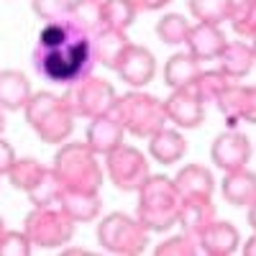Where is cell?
I'll return each instance as SVG.
<instances>
[{
  "instance_id": "obj_32",
  "label": "cell",
  "mask_w": 256,
  "mask_h": 256,
  "mask_svg": "<svg viewBox=\"0 0 256 256\" xmlns=\"http://www.w3.org/2000/svg\"><path fill=\"white\" fill-rule=\"evenodd\" d=\"M230 26L236 31V36H241L244 41L254 38L256 36V6L254 0H236L230 8Z\"/></svg>"
},
{
  "instance_id": "obj_22",
  "label": "cell",
  "mask_w": 256,
  "mask_h": 256,
  "mask_svg": "<svg viewBox=\"0 0 256 256\" xmlns=\"http://www.w3.org/2000/svg\"><path fill=\"white\" fill-rule=\"evenodd\" d=\"M31 82L24 72L3 70L0 72V108L3 110H24L31 98Z\"/></svg>"
},
{
  "instance_id": "obj_28",
  "label": "cell",
  "mask_w": 256,
  "mask_h": 256,
  "mask_svg": "<svg viewBox=\"0 0 256 256\" xmlns=\"http://www.w3.org/2000/svg\"><path fill=\"white\" fill-rule=\"evenodd\" d=\"M62 192H64V184L54 174V169L46 166V172L38 177V182L26 192V195H28V200H31L34 208H46V205H56L59 202Z\"/></svg>"
},
{
  "instance_id": "obj_34",
  "label": "cell",
  "mask_w": 256,
  "mask_h": 256,
  "mask_svg": "<svg viewBox=\"0 0 256 256\" xmlns=\"http://www.w3.org/2000/svg\"><path fill=\"white\" fill-rule=\"evenodd\" d=\"M200 251L198 241L187 236V233H180V236H169L166 241H162L156 246V256H195Z\"/></svg>"
},
{
  "instance_id": "obj_35",
  "label": "cell",
  "mask_w": 256,
  "mask_h": 256,
  "mask_svg": "<svg viewBox=\"0 0 256 256\" xmlns=\"http://www.w3.org/2000/svg\"><path fill=\"white\" fill-rule=\"evenodd\" d=\"M34 251L24 230H6L0 236V256H28Z\"/></svg>"
},
{
  "instance_id": "obj_39",
  "label": "cell",
  "mask_w": 256,
  "mask_h": 256,
  "mask_svg": "<svg viewBox=\"0 0 256 256\" xmlns=\"http://www.w3.org/2000/svg\"><path fill=\"white\" fill-rule=\"evenodd\" d=\"M254 241H256L254 236H251V238H246V248H244V254H246V256H251V254H254Z\"/></svg>"
},
{
  "instance_id": "obj_23",
  "label": "cell",
  "mask_w": 256,
  "mask_h": 256,
  "mask_svg": "<svg viewBox=\"0 0 256 256\" xmlns=\"http://www.w3.org/2000/svg\"><path fill=\"white\" fill-rule=\"evenodd\" d=\"M220 192L226 202L236 205V208H246L256 200V180L254 172L248 169H233V172H226L223 182H220Z\"/></svg>"
},
{
  "instance_id": "obj_4",
  "label": "cell",
  "mask_w": 256,
  "mask_h": 256,
  "mask_svg": "<svg viewBox=\"0 0 256 256\" xmlns=\"http://www.w3.org/2000/svg\"><path fill=\"white\" fill-rule=\"evenodd\" d=\"M24 113L26 123L44 144H64L74 131V116L54 92H31Z\"/></svg>"
},
{
  "instance_id": "obj_8",
  "label": "cell",
  "mask_w": 256,
  "mask_h": 256,
  "mask_svg": "<svg viewBox=\"0 0 256 256\" xmlns=\"http://www.w3.org/2000/svg\"><path fill=\"white\" fill-rule=\"evenodd\" d=\"M98 241L105 251L118 256H136L148 246V230L126 212H110L98 223Z\"/></svg>"
},
{
  "instance_id": "obj_30",
  "label": "cell",
  "mask_w": 256,
  "mask_h": 256,
  "mask_svg": "<svg viewBox=\"0 0 256 256\" xmlns=\"http://www.w3.org/2000/svg\"><path fill=\"white\" fill-rule=\"evenodd\" d=\"M236 0H190V13L195 16L200 24H216L220 26L223 20H228L230 8Z\"/></svg>"
},
{
  "instance_id": "obj_7",
  "label": "cell",
  "mask_w": 256,
  "mask_h": 256,
  "mask_svg": "<svg viewBox=\"0 0 256 256\" xmlns=\"http://www.w3.org/2000/svg\"><path fill=\"white\" fill-rule=\"evenodd\" d=\"M74 220H70L59 205H46V208H34L26 220H24V233L31 241V246L38 248H62L67 246L74 236Z\"/></svg>"
},
{
  "instance_id": "obj_26",
  "label": "cell",
  "mask_w": 256,
  "mask_h": 256,
  "mask_svg": "<svg viewBox=\"0 0 256 256\" xmlns=\"http://www.w3.org/2000/svg\"><path fill=\"white\" fill-rule=\"evenodd\" d=\"M67 18L90 36H95L100 28H105L102 13H100V0H72V8H70Z\"/></svg>"
},
{
  "instance_id": "obj_25",
  "label": "cell",
  "mask_w": 256,
  "mask_h": 256,
  "mask_svg": "<svg viewBox=\"0 0 256 256\" xmlns=\"http://www.w3.org/2000/svg\"><path fill=\"white\" fill-rule=\"evenodd\" d=\"M200 74V62L192 59L190 54H172L164 64V82L172 90L190 88Z\"/></svg>"
},
{
  "instance_id": "obj_41",
  "label": "cell",
  "mask_w": 256,
  "mask_h": 256,
  "mask_svg": "<svg viewBox=\"0 0 256 256\" xmlns=\"http://www.w3.org/2000/svg\"><path fill=\"white\" fill-rule=\"evenodd\" d=\"M3 131H6V110L0 108V134H3Z\"/></svg>"
},
{
  "instance_id": "obj_37",
  "label": "cell",
  "mask_w": 256,
  "mask_h": 256,
  "mask_svg": "<svg viewBox=\"0 0 256 256\" xmlns=\"http://www.w3.org/2000/svg\"><path fill=\"white\" fill-rule=\"evenodd\" d=\"M13 162H16L13 146H10L6 138H0V177H6V174H8V169L13 166Z\"/></svg>"
},
{
  "instance_id": "obj_9",
  "label": "cell",
  "mask_w": 256,
  "mask_h": 256,
  "mask_svg": "<svg viewBox=\"0 0 256 256\" xmlns=\"http://www.w3.org/2000/svg\"><path fill=\"white\" fill-rule=\"evenodd\" d=\"M105 169H108V177L113 180V184L123 192H136L148 172V159L138 152L136 146H116L110 154H105Z\"/></svg>"
},
{
  "instance_id": "obj_40",
  "label": "cell",
  "mask_w": 256,
  "mask_h": 256,
  "mask_svg": "<svg viewBox=\"0 0 256 256\" xmlns=\"http://www.w3.org/2000/svg\"><path fill=\"white\" fill-rule=\"evenodd\" d=\"M64 254H90V251H88V248H80V246H77V248H64Z\"/></svg>"
},
{
  "instance_id": "obj_3",
  "label": "cell",
  "mask_w": 256,
  "mask_h": 256,
  "mask_svg": "<svg viewBox=\"0 0 256 256\" xmlns=\"http://www.w3.org/2000/svg\"><path fill=\"white\" fill-rule=\"evenodd\" d=\"M110 116L123 126L126 134H131L136 138H152L159 128L166 126L164 102L148 92H141V90L118 95Z\"/></svg>"
},
{
  "instance_id": "obj_18",
  "label": "cell",
  "mask_w": 256,
  "mask_h": 256,
  "mask_svg": "<svg viewBox=\"0 0 256 256\" xmlns=\"http://www.w3.org/2000/svg\"><path fill=\"white\" fill-rule=\"evenodd\" d=\"M56 205L74 223H90L102 210L100 192H82V190H64Z\"/></svg>"
},
{
  "instance_id": "obj_33",
  "label": "cell",
  "mask_w": 256,
  "mask_h": 256,
  "mask_svg": "<svg viewBox=\"0 0 256 256\" xmlns=\"http://www.w3.org/2000/svg\"><path fill=\"white\" fill-rule=\"evenodd\" d=\"M190 26L192 24L184 16L166 13V16L159 18V24H156V36H159V41H164V44H169V46H180V44H184V36H187Z\"/></svg>"
},
{
  "instance_id": "obj_5",
  "label": "cell",
  "mask_w": 256,
  "mask_h": 256,
  "mask_svg": "<svg viewBox=\"0 0 256 256\" xmlns=\"http://www.w3.org/2000/svg\"><path fill=\"white\" fill-rule=\"evenodd\" d=\"M54 174L64 184V190H82V192H100L102 169L98 154L88 144H62L54 156Z\"/></svg>"
},
{
  "instance_id": "obj_24",
  "label": "cell",
  "mask_w": 256,
  "mask_h": 256,
  "mask_svg": "<svg viewBox=\"0 0 256 256\" xmlns=\"http://www.w3.org/2000/svg\"><path fill=\"white\" fill-rule=\"evenodd\" d=\"M131 44L126 36V31H118V28H100L95 36H92V49H95V59L98 64L108 70H116L118 59L123 56L126 46Z\"/></svg>"
},
{
  "instance_id": "obj_19",
  "label": "cell",
  "mask_w": 256,
  "mask_h": 256,
  "mask_svg": "<svg viewBox=\"0 0 256 256\" xmlns=\"http://www.w3.org/2000/svg\"><path fill=\"white\" fill-rule=\"evenodd\" d=\"M218 67L230 77V80H241L248 77L254 70V46L248 41H226V46L218 54Z\"/></svg>"
},
{
  "instance_id": "obj_16",
  "label": "cell",
  "mask_w": 256,
  "mask_h": 256,
  "mask_svg": "<svg viewBox=\"0 0 256 256\" xmlns=\"http://www.w3.org/2000/svg\"><path fill=\"white\" fill-rule=\"evenodd\" d=\"M123 126L108 113V116H98V118H90V126H88V134H84V144H88L98 156H105L110 154L116 146L123 144Z\"/></svg>"
},
{
  "instance_id": "obj_12",
  "label": "cell",
  "mask_w": 256,
  "mask_h": 256,
  "mask_svg": "<svg viewBox=\"0 0 256 256\" xmlns=\"http://www.w3.org/2000/svg\"><path fill=\"white\" fill-rule=\"evenodd\" d=\"M116 72H118V77L126 84H131L134 90H141V88H146V84L154 80V74H156V59H154V54L148 52L146 46L128 44L123 56L116 64Z\"/></svg>"
},
{
  "instance_id": "obj_36",
  "label": "cell",
  "mask_w": 256,
  "mask_h": 256,
  "mask_svg": "<svg viewBox=\"0 0 256 256\" xmlns=\"http://www.w3.org/2000/svg\"><path fill=\"white\" fill-rule=\"evenodd\" d=\"M31 8L41 20H59V18H67L70 8H72V0H31Z\"/></svg>"
},
{
  "instance_id": "obj_31",
  "label": "cell",
  "mask_w": 256,
  "mask_h": 256,
  "mask_svg": "<svg viewBox=\"0 0 256 256\" xmlns=\"http://www.w3.org/2000/svg\"><path fill=\"white\" fill-rule=\"evenodd\" d=\"M44 172H46V166L41 164V162H36V159H16L6 177L10 180V184H13L16 190L28 192V190L38 182V177L44 174Z\"/></svg>"
},
{
  "instance_id": "obj_6",
  "label": "cell",
  "mask_w": 256,
  "mask_h": 256,
  "mask_svg": "<svg viewBox=\"0 0 256 256\" xmlns=\"http://www.w3.org/2000/svg\"><path fill=\"white\" fill-rule=\"evenodd\" d=\"M59 98L74 118H98V116H108L113 110L118 92L108 80L88 74L80 82L67 84L64 95H59Z\"/></svg>"
},
{
  "instance_id": "obj_17",
  "label": "cell",
  "mask_w": 256,
  "mask_h": 256,
  "mask_svg": "<svg viewBox=\"0 0 256 256\" xmlns=\"http://www.w3.org/2000/svg\"><path fill=\"white\" fill-rule=\"evenodd\" d=\"M218 218L212 198H182L180 212H177V223L182 226V233L192 236L198 241L200 230Z\"/></svg>"
},
{
  "instance_id": "obj_14",
  "label": "cell",
  "mask_w": 256,
  "mask_h": 256,
  "mask_svg": "<svg viewBox=\"0 0 256 256\" xmlns=\"http://www.w3.org/2000/svg\"><path fill=\"white\" fill-rule=\"evenodd\" d=\"M226 34L220 26L216 24H198L190 26L187 36H184V44H187V54L192 59H198L200 64L202 62H210V59H218L220 49L226 46Z\"/></svg>"
},
{
  "instance_id": "obj_1",
  "label": "cell",
  "mask_w": 256,
  "mask_h": 256,
  "mask_svg": "<svg viewBox=\"0 0 256 256\" xmlns=\"http://www.w3.org/2000/svg\"><path fill=\"white\" fill-rule=\"evenodd\" d=\"M95 49L92 36L77 28L70 18L49 20L38 31V41L34 49L36 72L56 84L80 82L95 70Z\"/></svg>"
},
{
  "instance_id": "obj_13",
  "label": "cell",
  "mask_w": 256,
  "mask_h": 256,
  "mask_svg": "<svg viewBox=\"0 0 256 256\" xmlns=\"http://www.w3.org/2000/svg\"><path fill=\"white\" fill-rule=\"evenodd\" d=\"M162 102H164L166 120H172L177 128H198L205 120V102L190 88L172 90V95Z\"/></svg>"
},
{
  "instance_id": "obj_38",
  "label": "cell",
  "mask_w": 256,
  "mask_h": 256,
  "mask_svg": "<svg viewBox=\"0 0 256 256\" xmlns=\"http://www.w3.org/2000/svg\"><path fill=\"white\" fill-rule=\"evenodd\" d=\"M128 3L134 6L136 13H152V10H162L166 8L172 0H128Z\"/></svg>"
},
{
  "instance_id": "obj_10",
  "label": "cell",
  "mask_w": 256,
  "mask_h": 256,
  "mask_svg": "<svg viewBox=\"0 0 256 256\" xmlns=\"http://www.w3.org/2000/svg\"><path fill=\"white\" fill-rule=\"evenodd\" d=\"M210 159L223 172H233V169H244L251 162V141L246 134L228 128V131L218 134L210 146Z\"/></svg>"
},
{
  "instance_id": "obj_2",
  "label": "cell",
  "mask_w": 256,
  "mask_h": 256,
  "mask_svg": "<svg viewBox=\"0 0 256 256\" xmlns=\"http://www.w3.org/2000/svg\"><path fill=\"white\" fill-rule=\"evenodd\" d=\"M138 192V208L136 218L148 233H162L177 226V212L182 205V195L174 187V180H169L164 174L152 177L148 174L146 182L136 190Z\"/></svg>"
},
{
  "instance_id": "obj_20",
  "label": "cell",
  "mask_w": 256,
  "mask_h": 256,
  "mask_svg": "<svg viewBox=\"0 0 256 256\" xmlns=\"http://www.w3.org/2000/svg\"><path fill=\"white\" fill-rule=\"evenodd\" d=\"M174 187L180 190L182 198H212V192H216V180H212L208 166L184 164L174 177Z\"/></svg>"
},
{
  "instance_id": "obj_29",
  "label": "cell",
  "mask_w": 256,
  "mask_h": 256,
  "mask_svg": "<svg viewBox=\"0 0 256 256\" xmlns=\"http://www.w3.org/2000/svg\"><path fill=\"white\" fill-rule=\"evenodd\" d=\"M100 13H102V26L105 28L126 31L136 20V10L128 0H100Z\"/></svg>"
},
{
  "instance_id": "obj_11",
  "label": "cell",
  "mask_w": 256,
  "mask_h": 256,
  "mask_svg": "<svg viewBox=\"0 0 256 256\" xmlns=\"http://www.w3.org/2000/svg\"><path fill=\"white\" fill-rule=\"evenodd\" d=\"M216 102H218V110L223 113L228 128H236L238 123H254V118H256V92L248 84L230 82L216 98Z\"/></svg>"
},
{
  "instance_id": "obj_21",
  "label": "cell",
  "mask_w": 256,
  "mask_h": 256,
  "mask_svg": "<svg viewBox=\"0 0 256 256\" xmlns=\"http://www.w3.org/2000/svg\"><path fill=\"white\" fill-rule=\"evenodd\" d=\"M187 152V138L177 128H159V131L148 138V154L159 164H177Z\"/></svg>"
},
{
  "instance_id": "obj_42",
  "label": "cell",
  "mask_w": 256,
  "mask_h": 256,
  "mask_svg": "<svg viewBox=\"0 0 256 256\" xmlns=\"http://www.w3.org/2000/svg\"><path fill=\"white\" fill-rule=\"evenodd\" d=\"M6 233V226H3V218H0V236H3Z\"/></svg>"
},
{
  "instance_id": "obj_27",
  "label": "cell",
  "mask_w": 256,
  "mask_h": 256,
  "mask_svg": "<svg viewBox=\"0 0 256 256\" xmlns=\"http://www.w3.org/2000/svg\"><path fill=\"white\" fill-rule=\"evenodd\" d=\"M233 80L220 70V67H216V70H200V74H198V80L190 84V90L195 92L202 102H216V98L228 88Z\"/></svg>"
},
{
  "instance_id": "obj_15",
  "label": "cell",
  "mask_w": 256,
  "mask_h": 256,
  "mask_svg": "<svg viewBox=\"0 0 256 256\" xmlns=\"http://www.w3.org/2000/svg\"><path fill=\"white\" fill-rule=\"evenodd\" d=\"M198 246L208 256H230V254H236L238 246H241V233H238V228L233 223L216 218L212 223H208L200 230Z\"/></svg>"
}]
</instances>
